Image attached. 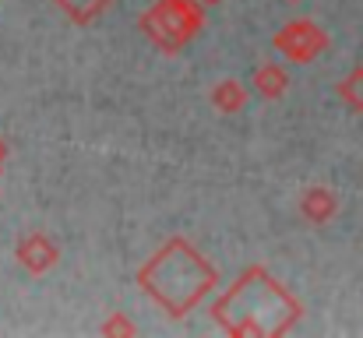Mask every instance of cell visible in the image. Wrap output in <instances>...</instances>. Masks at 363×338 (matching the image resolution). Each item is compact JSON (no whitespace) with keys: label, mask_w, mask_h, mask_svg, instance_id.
<instances>
[{"label":"cell","mask_w":363,"mask_h":338,"mask_svg":"<svg viewBox=\"0 0 363 338\" xmlns=\"http://www.w3.org/2000/svg\"><path fill=\"white\" fill-rule=\"evenodd\" d=\"M14 257H18V264H21L28 275H46L50 268H57V261H60V247H57V240H53L50 232L32 229V232H25V236L18 240Z\"/></svg>","instance_id":"obj_5"},{"label":"cell","mask_w":363,"mask_h":338,"mask_svg":"<svg viewBox=\"0 0 363 338\" xmlns=\"http://www.w3.org/2000/svg\"><path fill=\"white\" fill-rule=\"evenodd\" d=\"M99 335H106V338H134L138 335V325L127 317V314H110L103 325H99Z\"/></svg>","instance_id":"obj_11"},{"label":"cell","mask_w":363,"mask_h":338,"mask_svg":"<svg viewBox=\"0 0 363 338\" xmlns=\"http://www.w3.org/2000/svg\"><path fill=\"white\" fill-rule=\"evenodd\" d=\"M201 4H205V7H208V4H219V0H201Z\"/></svg>","instance_id":"obj_13"},{"label":"cell","mask_w":363,"mask_h":338,"mask_svg":"<svg viewBox=\"0 0 363 338\" xmlns=\"http://www.w3.org/2000/svg\"><path fill=\"white\" fill-rule=\"evenodd\" d=\"M4 162H7V141L0 137V169H4Z\"/></svg>","instance_id":"obj_12"},{"label":"cell","mask_w":363,"mask_h":338,"mask_svg":"<svg viewBox=\"0 0 363 338\" xmlns=\"http://www.w3.org/2000/svg\"><path fill=\"white\" fill-rule=\"evenodd\" d=\"M300 215L311 225L332 222V219L339 215V198H335V191H332V187H321V184L307 187V191L300 194Z\"/></svg>","instance_id":"obj_6"},{"label":"cell","mask_w":363,"mask_h":338,"mask_svg":"<svg viewBox=\"0 0 363 338\" xmlns=\"http://www.w3.org/2000/svg\"><path fill=\"white\" fill-rule=\"evenodd\" d=\"M250 85H254L257 96H264V99H282L286 89H289V74H286L282 64L268 60V64H261V67L254 71V81H250Z\"/></svg>","instance_id":"obj_8"},{"label":"cell","mask_w":363,"mask_h":338,"mask_svg":"<svg viewBox=\"0 0 363 338\" xmlns=\"http://www.w3.org/2000/svg\"><path fill=\"white\" fill-rule=\"evenodd\" d=\"M335 92H339V99L353 113H363V67H353V71L335 85Z\"/></svg>","instance_id":"obj_10"},{"label":"cell","mask_w":363,"mask_h":338,"mask_svg":"<svg viewBox=\"0 0 363 338\" xmlns=\"http://www.w3.org/2000/svg\"><path fill=\"white\" fill-rule=\"evenodd\" d=\"M138 28L145 39L162 53H180L191 39L205 28V4L201 0H155L141 18Z\"/></svg>","instance_id":"obj_3"},{"label":"cell","mask_w":363,"mask_h":338,"mask_svg":"<svg viewBox=\"0 0 363 338\" xmlns=\"http://www.w3.org/2000/svg\"><path fill=\"white\" fill-rule=\"evenodd\" d=\"M138 289L173 321L187 317L219 286V268L184 236L166 240L134 275Z\"/></svg>","instance_id":"obj_2"},{"label":"cell","mask_w":363,"mask_h":338,"mask_svg":"<svg viewBox=\"0 0 363 338\" xmlns=\"http://www.w3.org/2000/svg\"><path fill=\"white\" fill-rule=\"evenodd\" d=\"M212 321L233 338H279L303 321V303L264 264H250L216 296Z\"/></svg>","instance_id":"obj_1"},{"label":"cell","mask_w":363,"mask_h":338,"mask_svg":"<svg viewBox=\"0 0 363 338\" xmlns=\"http://www.w3.org/2000/svg\"><path fill=\"white\" fill-rule=\"evenodd\" d=\"M212 106L223 113V116H237L247 106V85L237 78H226V81H216L212 85Z\"/></svg>","instance_id":"obj_7"},{"label":"cell","mask_w":363,"mask_h":338,"mask_svg":"<svg viewBox=\"0 0 363 338\" xmlns=\"http://www.w3.org/2000/svg\"><path fill=\"white\" fill-rule=\"evenodd\" d=\"M272 46L293 64H314L321 53H328L332 35L311 18H293L272 35Z\"/></svg>","instance_id":"obj_4"},{"label":"cell","mask_w":363,"mask_h":338,"mask_svg":"<svg viewBox=\"0 0 363 338\" xmlns=\"http://www.w3.org/2000/svg\"><path fill=\"white\" fill-rule=\"evenodd\" d=\"M53 4H57L74 25H92V21H96L106 7H113L117 0H53Z\"/></svg>","instance_id":"obj_9"}]
</instances>
